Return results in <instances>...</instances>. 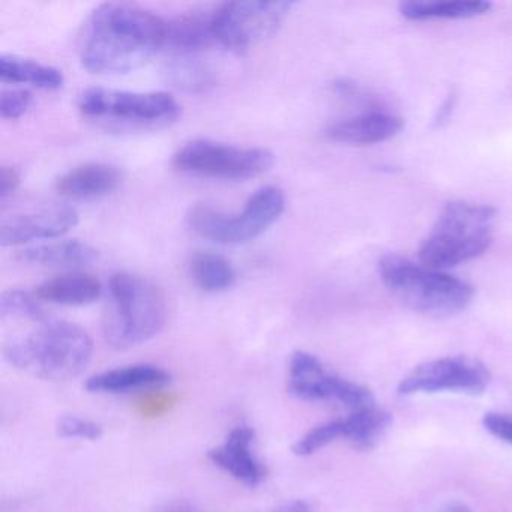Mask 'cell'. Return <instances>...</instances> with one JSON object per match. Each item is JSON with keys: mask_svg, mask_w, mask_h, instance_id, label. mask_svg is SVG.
Wrapping results in <instances>:
<instances>
[{"mask_svg": "<svg viewBox=\"0 0 512 512\" xmlns=\"http://www.w3.org/2000/svg\"><path fill=\"white\" fill-rule=\"evenodd\" d=\"M404 119L386 112H368L337 122L328 130L334 142L347 145H376L401 133Z\"/></svg>", "mask_w": 512, "mask_h": 512, "instance_id": "obj_14", "label": "cell"}, {"mask_svg": "<svg viewBox=\"0 0 512 512\" xmlns=\"http://www.w3.org/2000/svg\"><path fill=\"white\" fill-rule=\"evenodd\" d=\"M32 95L23 89H11V91L2 92L0 98V113L2 118L16 121L26 115L31 107Z\"/></svg>", "mask_w": 512, "mask_h": 512, "instance_id": "obj_28", "label": "cell"}, {"mask_svg": "<svg viewBox=\"0 0 512 512\" xmlns=\"http://www.w3.org/2000/svg\"><path fill=\"white\" fill-rule=\"evenodd\" d=\"M437 512H473L469 506L460 500H454V502H448L445 506L439 509Z\"/></svg>", "mask_w": 512, "mask_h": 512, "instance_id": "obj_32", "label": "cell"}, {"mask_svg": "<svg viewBox=\"0 0 512 512\" xmlns=\"http://www.w3.org/2000/svg\"><path fill=\"white\" fill-rule=\"evenodd\" d=\"M485 430L502 442L512 445V418L502 413H485L482 418Z\"/></svg>", "mask_w": 512, "mask_h": 512, "instance_id": "obj_29", "label": "cell"}, {"mask_svg": "<svg viewBox=\"0 0 512 512\" xmlns=\"http://www.w3.org/2000/svg\"><path fill=\"white\" fill-rule=\"evenodd\" d=\"M343 439V430H341V419L325 422V424L317 425L304 434L298 442L293 446V452L299 457H308V455L316 454L320 449L337 440Z\"/></svg>", "mask_w": 512, "mask_h": 512, "instance_id": "obj_26", "label": "cell"}, {"mask_svg": "<svg viewBox=\"0 0 512 512\" xmlns=\"http://www.w3.org/2000/svg\"><path fill=\"white\" fill-rule=\"evenodd\" d=\"M79 223L76 209L67 205L38 206L2 218L0 244L19 247L35 241H49L70 232Z\"/></svg>", "mask_w": 512, "mask_h": 512, "instance_id": "obj_12", "label": "cell"}, {"mask_svg": "<svg viewBox=\"0 0 512 512\" xmlns=\"http://www.w3.org/2000/svg\"><path fill=\"white\" fill-rule=\"evenodd\" d=\"M35 295L40 301L68 305V307H83L100 298L101 283L92 275L71 272V274L58 275L44 281Z\"/></svg>", "mask_w": 512, "mask_h": 512, "instance_id": "obj_18", "label": "cell"}, {"mask_svg": "<svg viewBox=\"0 0 512 512\" xmlns=\"http://www.w3.org/2000/svg\"><path fill=\"white\" fill-rule=\"evenodd\" d=\"M452 107H454V98H452V100L446 101V103L443 104L442 109H440L439 113H437V118H436L437 125L442 124V122H446V119L449 118V113L452 112Z\"/></svg>", "mask_w": 512, "mask_h": 512, "instance_id": "obj_33", "label": "cell"}, {"mask_svg": "<svg viewBox=\"0 0 512 512\" xmlns=\"http://www.w3.org/2000/svg\"><path fill=\"white\" fill-rule=\"evenodd\" d=\"M286 197L277 187L256 191L242 212L227 215L209 206H196L188 215V224L196 235L226 245L247 244L268 232L283 215Z\"/></svg>", "mask_w": 512, "mask_h": 512, "instance_id": "obj_6", "label": "cell"}, {"mask_svg": "<svg viewBox=\"0 0 512 512\" xmlns=\"http://www.w3.org/2000/svg\"><path fill=\"white\" fill-rule=\"evenodd\" d=\"M167 307L161 290L139 275H113L104 314V337L115 349H130L152 340L166 325Z\"/></svg>", "mask_w": 512, "mask_h": 512, "instance_id": "obj_3", "label": "cell"}, {"mask_svg": "<svg viewBox=\"0 0 512 512\" xmlns=\"http://www.w3.org/2000/svg\"><path fill=\"white\" fill-rule=\"evenodd\" d=\"M167 29L169 22L137 5H100L83 28V67L100 76L139 70L166 47Z\"/></svg>", "mask_w": 512, "mask_h": 512, "instance_id": "obj_1", "label": "cell"}, {"mask_svg": "<svg viewBox=\"0 0 512 512\" xmlns=\"http://www.w3.org/2000/svg\"><path fill=\"white\" fill-rule=\"evenodd\" d=\"M170 379L172 377L163 368L137 364L95 374L86 382V389L97 394H121V392L166 385Z\"/></svg>", "mask_w": 512, "mask_h": 512, "instance_id": "obj_16", "label": "cell"}, {"mask_svg": "<svg viewBox=\"0 0 512 512\" xmlns=\"http://www.w3.org/2000/svg\"><path fill=\"white\" fill-rule=\"evenodd\" d=\"M167 77L173 85L185 91H205L214 83L212 71L197 59H178L170 65Z\"/></svg>", "mask_w": 512, "mask_h": 512, "instance_id": "obj_25", "label": "cell"}, {"mask_svg": "<svg viewBox=\"0 0 512 512\" xmlns=\"http://www.w3.org/2000/svg\"><path fill=\"white\" fill-rule=\"evenodd\" d=\"M94 344L85 329L67 320L47 319L4 346L8 364L44 380H68L88 367Z\"/></svg>", "mask_w": 512, "mask_h": 512, "instance_id": "obj_2", "label": "cell"}, {"mask_svg": "<svg viewBox=\"0 0 512 512\" xmlns=\"http://www.w3.org/2000/svg\"><path fill=\"white\" fill-rule=\"evenodd\" d=\"M19 187V170L13 166H2V169H0V202H2V208H4L8 199L13 197V194L16 193Z\"/></svg>", "mask_w": 512, "mask_h": 512, "instance_id": "obj_30", "label": "cell"}, {"mask_svg": "<svg viewBox=\"0 0 512 512\" xmlns=\"http://www.w3.org/2000/svg\"><path fill=\"white\" fill-rule=\"evenodd\" d=\"M295 7L293 2H227L214 10L215 41L230 52H247L274 35Z\"/></svg>", "mask_w": 512, "mask_h": 512, "instance_id": "obj_9", "label": "cell"}, {"mask_svg": "<svg viewBox=\"0 0 512 512\" xmlns=\"http://www.w3.org/2000/svg\"><path fill=\"white\" fill-rule=\"evenodd\" d=\"M194 283L208 293L224 292L235 283V271L229 260L220 254L196 253L190 260Z\"/></svg>", "mask_w": 512, "mask_h": 512, "instance_id": "obj_23", "label": "cell"}, {"mask_svg": "<svg viewBox=\"0 0 512 512\" xmlns=\"http://www.w3.org/2000/svg\"><path fill=\"white\" fill-rule=\"evenodd\" d=\"M494 218L496 209L491 206L448 203L419 248V262L445 271L482 256L493 242Z\"/></svg>", "mask_w": 512, "mask_h": 512, "instance_id": "obj_4", "label": "cell"}, {"mask_svg": "<svg viewBox=\"0 0 512 512\" xmlns=\"http://www.w3.org/2000/svg\"><path fill=\"white\" fill-rule=\"evenodd\" d=\"M0 77L2 82L22 83L44 91H58L65 83L64 74L58 68L16 55H2Z\"/></svg>", "mask_w": 512, "mask_h": 512, "instance_id": "obj_21", "label": "cell"}, {"mask_svg": "<svg viewBox=\"0 0 512 512\" xmlns=\"http://www.w3.org/2000/svg\"><path fill=\"white\" fill-rule=\"evenodd\" d=\"M98 253L94 247L77 239L49 242L23 248L17 253V259L32 265L52 266V268H77L91 265L97 260Z\"/></svg>", "mask_w": 512, "mask_h": 512, "instance_id": "obj_19", "label": "cell"}, {"mask_svg": "<svg viewBox=\"0 0 512 512\" xmlns=\"http://www.w3.org/2000/svg\"><path fill=\"white\" fill-rule=\"evenodd\" d=\"M379 272L382 283L398 301L431 316L460 313L475 295V289L467 281L397 254L383 257Z\"/></svg>", "mask_w": 512, "mask_h": 512, "instance_id": "obj_5", "label": "cell"}, {"mask_svg": "<svg viewBox=\"0 0 512 512\" xmlns=\"http://www.w3.org/2000/svg\"><path fill=\"white\" fill-rule=\"evenodd\" d=\"M491 374L478 359L457 355L433 359L413 368L401 379L398 394H434L454 391L479 395L490 385Z\"/></svg>", "mask_w": 512, "mask_h": 512, "instance_id": "obj_11", "label": "cell"}, {"mask_svg": "<svg viewBox=\"0 0 512 512\" xmlns=\"http://www.w3.org/2000/svg\"><path fill=\"white\" fill-rule=\"evenodd\" d=\"M79 109L92 121L124 128L164 127L181 116L178 101L166 92L92 88L83 92Z\"/></svg>", "mask_w": 512, "mask_h": 512, "instance_id": "obj_7", "label": "cell"}, {"mask_svg": "<svg viewBox=\"0 0 512 512\" xmlns=\"http://www.w3.org/2000/svg\"><path fill=\"white\" fill-rule=\"evenodd\" d=\"M254 436L253 428L239 425L230 431L224 443L209 452L215 466L250 487L262 484L268 475L265 464L254 454Z\"/></svg>", "mask_w": 512, "mask_h": 512, "instance_id": "obj_13", "label": "cell"}, {"mask_svg": "<svg viewBox=\"0 0 512 512\" xmlns=\"http://www.w3.org/2000/svg\"><path fill=\"white\" fill-rule=\"evenodd\" d=\"M119 184L121 173L116 167L103 163H89L62 175L56 181V190L68 199L88 200L113 193Z\"/></svg>", "mask_w": 512, "mask_h": 512, "instance_id": "obj_15", "label": "cell"}, {"mask_svg": "<svg viewBox=\"0 0 512 512\" xmlns=\"http://www.w3.org/2000/svg\"><path fill=\"white\" fill-rule=\"evenodd\" d=\"M272 512H313L311 511V506L308 505L304 500H290V502L283 503V505L278 506L277 509H274Z\"/></svg>", "mask_w": 512, "mask_h": 512, "instance_id": "obj_31", "label": "cell"}, {"mask_svg": "<svg viewBox=\"0 0 512 512\" xmlns=\"http://www.w3.org/2000/svg\"><path fill=\"white\" fill-rule=\"evenodd\" d=\"M56 430L65 439L98 440L103 436V428L97 422L79 416H62L56 425Z\"/></svg>", "mask_w": 512, "mask_h": 512, "instance_id": "obj_27", "label": "cell"}, {"mask_svg": "<svg viewBox=\"0 0 512 512\" xmlns=\"http://www.w3.org/2000/svg\"><path fill=\"white\" fill-rule=\"evenodd\" d=\"M274 154L263 148H242L211 140H194L179 149L173 167L188 175L217 179H250L268 172Z\"/></svg>", "mask_w": 512, "mask_h": 512, "instance_id": "obj_8", "label": "cell"}, {"mask_svg": "<svg viewBox=\"0 0 512 512\" xmlns=\"http://www.w3.org/2000/svg\"><path fill=\"white\" fill-rule=\"evenodd\" d=\"M0 316L2 319L22 320V322H46V310L37 295L25 290H7L0 299Z\"/></svg>", "mask_w": 512, "mask_h": 512, "instance_id": "obj_24", "label": "cell"}, {"mask_svg": "<svg viewBox=\"0 0 512 512\" xmlns=\"http://www.w3.org/2000/svg\"><path fill=\"white\" fill-rule=\"evenodd\" d=\"M392 424L391 413L376 406L355 410L341 418L343 439L359 451L373 449L385 436Z\"/></svg>", "mask_w": 512, "mask_h": 512, "instance_id": "obj_20", "label": "cell"}, {"mask_svg": "<svg viewBox=\"0 0 512 512\" xmlns=\"http://www.w3.org/2000/svg\"><path fill=\"white\" fill-rule=\"evenodd\" d=\"M163 512H194V511H191V509H187V508H169Z\"/></svg>", "mask_w": 512, "mask_h": 512, "instance_id": "obj_34", "label": "cell"}, {"mask_svg": "<svg viewBox=\"0 0 512 512\" xmlns=\"http://www.w3.org/2000/svg\"><path fill=\"white\" fill-rule=\"evenodd\" d=\"M289 391L305 401H338L353 412L376 406L367 386L344 379L317 356L302 350L290 359Z\"/></svg>", "mask_w": 512, "mask_h": 512, "instance_id": "obj_10", "label": "cell"}, {"mask_svg": "<svg viewBox=\"0 0 512 512\" xmlns=\"http://www.w3.org/2000/svg\"><path fill=\"white\" fill-rule=\"evenodd\" d=\"M491 10L490 2L454 0V2H404L401 14L409 20L473 19Z\"/></svg>", "mask_w": 512, "mask_h": 512, "instance_id": "obj_22", "label": "cell"}, {"mask_svg": "<svg viewBox=\"0 0 512 512\" xmlns=\"http://www.w3.org/2000/svg\"><path fill=\"white\" fill-rule=\"evenodd\" d=\"M214 44V11H193L169 22L166 46L181 55H194Z\"/></svg>", "mask_w": 512, "mask_h": 512, "instance_id": "obj_17", "label": "cell"}]
</instances>
